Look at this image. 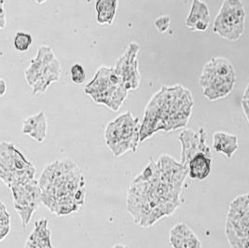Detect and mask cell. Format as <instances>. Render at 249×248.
Wrapping results in <instances>:
<instances>
[{
    "label": "cell",
    "mask_w": 249,
    "mask_h": 248,
    "mask_svg": "<svg viewBox=\"0 0 249 248\" xmlns=\"http://www.w3.org/2000/svg\"><path fill=\"white\" fill-rule=\"evenodd\" d=\"M193 107L191 91L176 85L161 87L148 102L140 128V142L159 131L171 132L185 127Z\"/></svg>",
    "instance_id": "cell-1"
},
{
    "label": "cell",
    "mask_w": 249,
    "mask_h": 248,
    "mask_svg": "<svg viewBox=\"0 0 249 248\" xmlns=\"http://www.w3.org/2000/svg\"><path fill=\"white\" fill-rule=\"evenodd\" d=\"M85 93L96 104L105 105L113 111H118L128 95L115 68L102 66L93 79L85 86Z\"/></svg>",
    "instance_id": "cell-2"
},
{
    "label": "cell",
    "mask_w": 249,
    "mask_h": 248,
    "mask_svg": "<svg viewBox=\"0 0 249 248\" xmlns=\"http://www.w3.org/2000/svg\"><path fill=\"white\" fill-rule=\"evenodd\" d=\"M139 119L134 118L130 111L117 117L107 125L105 130V140L113 153L120 157L128 151L136 152L140 143Z\"/></svg>",
    "instance_id": "cell-3"
},
{
    "label": "cell",
    "mask_w": 249,
    "mask_h": 248,
    "mask_svg": "<svg viewBox=\"0 0 249 248\" xmlns=\"http://www.w3.org/2000/svg\"><path fill=\"white\" fill-rule=\"evenodd\" d=\"M61 72V64L53 49L43 45L39 47L36 55L25 69L24 77L33 93L38 94L45 93L52 83L58 82Z\"/></svg>",
    "instance_id": "cell-4"
},
{
    "label": "cell",
    "mask_w": 249,
    "mask_h": 248,
    "mask_svg": "<svg viewBox=\"0 0 249 248\" xmlns=\"http://www.w3.org/2000/svg\"><path fill=\"white\" fill-rule=\"evenodd\" d=\"M246 12L241 0H224L213 24V32L229 41H236L245 31Z\"/></svg>",
    "instance_id": "cell-5"
},
{
    "label": "cell",
    "mask_w": 249,
    "mask_h": 248,
    "mask_svg": "<svg viewBox=\"0 0 249 248\" xmlns=\"http://www.w3.org/2000/svg\"><path fill=\"white\" fill-rule=\"evenodd\" d=\"M226 235L233 248H249V194L236 198L228 214Z\"/></svg>",
    "instance_id": "cell-6"
},
{
    "label": "cell",
    "mask_w": 249,
    "mask_h": 248,
    "mask_svg": "<svg viewBox=\"0 0 249 248\" xmlns=\"http://www.w3.org/2000/svg\"><path fill=\"white\" fill-rule=\"evenodd\" d=\"M14 208L22 219L23 228H26L35 211L42 203V190L37 181H29L23 185L11 188Z\"/></svg>",
    "instance_id": "cell-7"
},
{
    "label": "cell",
    "mask_w": 249,
    "mask_h": 248,
    "mask_svg": "<svg viewBox=\"0 0 249 248\" xmlns=\"http://www.w3.org/2000/svg\"><path fill=\"white\" fill-rule=\"evenodd\" d=\"M139 50L140 46L137 43H131L114 67L117 75L127 90H136L141 82L137 61Z\"/></svg>",
    "instance_id": "cell-8"
},
{
    "label": "cell",
    "mask_w": 249,
    "mask_h": 248,
    "mask_svg": "<svg viewBox=\"0 0 249 248\" xmlns=\"http://www.w3.org/2000/svg\"><path fill=\"white\" fill-rule=\"evenodd\" d=\"M178 140L181 143V162L188 168L191 159L198 153H204L212 158V152L206 143V133L201 127L196 133L192 129H185L182 131Z\"/></svg>",
    "instance_id": "cell-9"
},
{
    "label": "cell",
    "mask_w": 249,
    "mask_h": 248,
    "mask_svg": "<svg viewBox=\"0 0 249 248\" xmlns=\"http://www.w3.org/2000/svg\"><path fill=\"white\" fill-rule=\"evenodd\" d=\"M157 163L161 173V178L170 183L175 190L180 194L182 185L187 175H189L188 168L169 155H161Z\"/></svg>",
    "instance_id": "cell-10"
},
{
    "label": "cell",
    "mask_w": 249,
    "mask_h": 248,
    "mask_svg": "<svg viewBox=\"0 0 249 248\" xmlns=\"http://www.w3.org/2000/svg\"><path fill=\"white\" fill-rule=\"evenodd\" d=\"M35 169L23 153L12 143L2 142L0 145V171H26Z\"/></svg>",
    "instance_id": "cell-11"
},
{
    "label": "cell",
    "mask_w": 249,
    "mask_h": 248,
    "mask_svg": "<svg viewBox=\"0 0 249 248\" xmlns=\"http://www.w3.org/2000/svg\"><path fill=\"white\" fill-rule=\"evenodd\" d=\"M235 75L230 77H215L210 79L204 86V96L209 101H215L229 95L235 85Z\"/></svg>",
    "instance_id": "cell-12"
},
{
    "label": "cell",
    "mask_w": 249,
    "mask_h": 248,
    "mask_svg": "<svg viewBox=\"0 0 249 248\" xmlns=\"http://www.w3.org/2000/svg\"><path fill=\"white\" fill-rule=\"evenodd\" d=\"M235 75L232 65L224 58H213L204 66L199 82L202 87L215 77H230Z\"/></svg>",
    "instance_id": "cell-13"
},
{
    "label": "cell",
    "mask_w": 249,
    "mask_h": 248,
    "mask_svg": "<svg viewBox=\"0 0 249 248\" xmlns=\"http://www.w3.org/2000/svg\"><path fill=\"white\" fill-rule=\"evenodd\" d=\"M47 130L48 123L45 113L43 111L36 113L25 119L22 128L23 135L31 137L38 143H42L45 140Z\"/></svg>",
    "instance_id": "cell-14"
},
{
    "label": "cell",
    "mask_w": 249,
    "mask_h": 248,
    "mask_svg": "<svg viewBox=\"0 0 249 248\" xmlns=\"http://www.w3.org/2000/svg\"><path fill=\"white\" fill-rule=\"evenodd\" d=\"M212 170V158L204 153H198L193 157L188 165L189 176L193 180L206 179Z\"/></svg>",
    "instance_id": "cell-15"
},
{
    "label": "cell",
    "mask_w": 249,
    "mask_h": 248,
    "mask_svg": "<svg viewBox=\"0 0 249 248\" xmlns=\"http://www.w3.org/2000/svg\"><path fill=\"white\" fill-rule=\"evenodd\" d=\"M25 248H53L51 243V231L45 218L36 222L31 235L28 237Z\"/></svg>",
    "instance_id": "cell-16"
},
{
    "label": "cell",
    "mask_w": 249,
    "mask_h": 248,
    "mask_svg": "<svg viewBox=\"0 0 249 248\" xmlns=\"http://www.w3.org/2000/svg\"><path fill=\"white\" fill-rule=\"evenodd\" d=\"M238 147L237 136L225 132H215L213 135V148L227 158H231Z\"/></svg>",
    "instance_id": "cell-17"
},
{
    "label": "cell",
    "mask_w": 249,
    "mask_h": 248,
    "mask_svg": "<svg viewBox=\"0 0 249 248\" xmlns=\"http://www.w3.org/2000/svg\"><path fill=\"white\" fill-rule=\"evenodd\" d=\"M96 21L99 24L111 25L118 10V0H96Z\"/></svg>",
    "instance_id": "cell-18"
},
{
    "label": "cell",
    "mask_w": 249,
    "mask_h": 248,
    "mask_svg": "<svg viewBox=\"0 0 249 248\" xmlns=\"http://www.w3.org/2000/svg\"><path fill=\"white\" fill-rule=\"evenodd\" d=\"M201 21H210L208 6L202 0H193L191 11L186 20V26L193 31L195 25Z\"/></svg>",
    "instance_id": "cell-19"
},
{
    "label": "cell",
    "mask_w": 249,
    "mask_h": 248,
    "mask_svg": "<svg viewBox=\"0 0 249 248\" xmlns=\"http://www.w3.org/2000/svg\"><path fill=\"white\" fill-rule=\"evenodd\" d=\"M169 240L173 248H202V244L195 234L188 238L170 236Z\"/></svg>",
    "instance_id": "cell-20"
},
{
    "label": "cell",
    "mask_w": 249,
    "mask_h": 248,
    "mask_svg": "<svg viewBox=\"0 0 249 248\" xmlns=\"http://www.w3.org/2000/svg\"><path fill=\"white\" fill-rule=\"evenodd\" d=\"M33 43L32 35L25 32H17L13 38V46L16 51L20 53H25Z\"/></svg>",
    "instance_id": "cell-21"
},
{
    "label": "cell",
    "mask_w": 249,
    "mask_h": 248,
    "mask_svg": "<svg viewBox=\"0 0 249 248\" xmlns=\"http://www.w3.org/2000/svg\"><path fill=\"white\" fill-rule=\"evenodd\" d=\"M0 205V240L4 241L11 231V214L7 211L4 203Z\"/></svg>",
    "instance_id": "cell-22"
},
{
    "label": "cell",
    "mask_w": 249,
    "mask_h": 248,
    "mask_svg": "<svg viewBox=\"0 0 249 248\" xmlns=\"http://www.w3.org/2000/svg\"><path fill=\"white\" fill-rule=\"evenodd\" d=\"M70 77L73 83L82 84L86 80V71L80 64H74L70 68Z\"/></svg>",
    "instance_id": "cell-23"
},
{
    "label": "cell",
    "mask_w": 249,
    "mask_h": 248,
    "mask_svg": "<svg viewBox=\"0 0 249 248\" xmlns=\"http://www.w3.org/2000/svg\"><path fill=\"white\" fill-rule=\"evenodd\" d=\"M171 19L168 15H160L154 21V26L160 33H165L170 27Z\"/></svg>",
    "instance_id": "cell-24"
},
{
    "label": "cell",
    "mask_w": 249,
    "mask_h": 248,
    "mask_svg": "<svg viewBox=\"0 0 249 248\" xmlns=\"http://www.w3.org/2000/svg\"><path fill=\"white\" fill-rule=\"evenodd\" d=\"M242 106H243L244 112L248 118V121L249 122V84L248 85L246 90H245L244 97L242 99Z\"/></svg>",
    "instance_id": "cell-25"
},
{
    "label": "cell",
    "mask_w": 249,
    "mask_h": 248,
    "mask_svg": "<svg viewBox=\"0 0 249 248\" xmlns=\"http://www.w3.org/2000/svg\"><path fill=\"white\" fill-rule=\"evenodd\" d=\"M0 23H1V29H4L6 23V12L4 8V0H1V14H0Z\"/></svg>",
    "instance_id": "cell-26"
},
{
    "label": "cell",
    "mask_w": 249,
    "mask_h": 248,
    "mask_svg": "<svg viewBox=\"0 0 249 248\" xmlns=\"http://www.w3.org/2000/svg\"><path fill=\"white\" fill-rule=\"evenodd\" d=\"M6 91H7V85H6L5 80L2 79L0 80V96L3 97L6 93Z\"/></svg>",
    "instance_id": "cell-27"
},
{
    "label": "cell",
    "mask_w": 249,
    "mask_h": 248,
    "mask_svg": "<svg viewBox=\"0 0 249 248\" xmlns=\"http://www.w3.org/2000/svg\"><path fill=\"white\" fill-rule=\"evenodd\" d=\"M34 1L36 4H43V3H45L47 0H34Z\"/></svg>",
    "instance_id": "cell-28"
}]
</instances>
